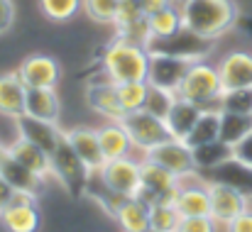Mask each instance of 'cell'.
I'll use <instances>...</instances> for the list:
<instances>
[{"label": "cell", "instance_id": "cell-32", "mask_svg": "<svg viewBox=\"0 0 252 232\" xmlns=\"http://www.w3.org/2000/svg\"><path fill=\"white\" fill-rule=\"evenodd\" d=\"M176 98H179V95H176L174 90L150 86L147 98H145V110H147V113H152V115H157V117H162V120H167L169 110H171V105H174V100H176Z\"/></svg>", "mask_w": 252, "mask_h": 232}, {"label": "cell", "instance_id": "cell-35", "mask_svg": "<svg viewBox=\"0 0 252 232\" xmlns=\"http://www.w3.org/2000/svg\"><path fill=\"white\" fill-rule=\"evenodd\" d=\"M118 5H120V0H84L86 15H88L93 22H103V25L115 22Z\"/></svg>", "mask_w": 252, "mask_h": 232}, {"label": "cell", "instance_id": "cell-26", "mask_svg": "<svg viewBox=\"0 0 252 232\" xmlns=\"http://www.w3.org/2000/svg\"><path fill=\"white\" fill-rule=\"evenodd\" d=\"M115 220L125 232H147L150 230V205L142 203L140 198H130L120 208Z\"/></svg>", "mask_w": 252, "mask_h": 232}, {"label": "cell", "instance_id": "cell-30", "mask_svg": "<svg viewBox=\"0 0 252 232\" xmlns=\"http://www.w3.org/2000/svg\"><path fill=\"white\" fill-rule=\"evenodd\" d=\"M218 108L223 113L252 115V86L250 88H228L218 98Z\"/></svg>", "mask_w": 252, "mask_h": 232}, {"label": "cell", "instance_id": "cell-33", "mask_svg": "<svg viewBox=\"0 0 252 232\" xmlns=\"http://www.w3.org/2000/svg\"><path fill=\"white\" fill-rule=\"evenodd\" d=\"M181 215L174 205H150V230L176 232Z\"/></svg>", "mask_w": 252, "mask_h": 232}, {"label": "cell", "instance_id": "cell-20", "mask_svg": "<svg viewBox=\"0 0 252 232\" xmlns=\"http://www.w3.org/2000/svg\"><path fill=\"white\" fill-rule=\"evenodd\" d=\"M25 115H32L44 122H59L62 115V100L54 88H27V103Z\"/></svg>", "mask_w": 252, "mask_h": 232}, {"label": "cell", "instance_id": "cell-34", "mask_svg": "<svg viewBox=\"0 0 252 232\" xmlns=\"http://www.w3.org/2000/svg\"><path fill=\"white\" fill-rule=\"evenodd\" d=\"M39 5H42V12L49 20L66 22V20H71L79 12V7L84 5V0H39Z\"/></svg>", "mask_w": 252, "mask_h": 232}, {"label": "cell", "instance_id": "cell-24", "mask_svg": "<svg viewBox=\"0 0 252 232\" xmlns=\"http://www.w3.org/2000/svg\"><path fill=\"white\" fill-rule=\"evenodd\" d=\"M181 218H193V215H211V198H208V186H201V178L196 186H181L179 198L174 203Z\"/></svg>", "mask_w": 252, "mask_h": 232}, {"label": "cell", "instance_id": "cell-23", "mask_svg": "<svg viewBox=\"0 0 252 232\" xmlns=\"http://www.w3.org/2000/svg\"><path fill=\"white\" fill-rule=\"evenodd\" d=\"M98 140H100V149L105 161L110 159H123V156H130V152L135 149L127 130L123 127V122H110L105 127L98 130Z\"/></svg>", "mask_w": 252, "mask_h": 232}, {"label": "cell", "instance_id": "cell-38", "mask_svg": "<svg viewBox=\"0 0 252 232\" xmlns=\"http://www.w3.org/2000/svg\"><path fill=\"white\" fill-rule=\"evenodd\" d=\"M176 232H218V223L211 215H193V218H181Z\"/></svg>", "mask_w": 252, "mask_h": 232}, {"label": "cell", "instance_id": "cell-48", "mask_svg": "<svg viewBox=\"0 0 252 232\" xmlns=\"http://www.w3.org/2000/svg\"><path fill=\"white\" fill-rule=\"evenodd\" d=\"M250 205H252V198H250Z\"/></svg>", "mask_w": 252, "mask_h": 232}, {"label": "cell", "instance_id": "cell-46", "mask_svg": "<svg viewBox=\"0 0 252 232\" xmlns=\"http://www.w3.org/2000/svg\"><path fill=\"white\" fill-rule=\"evenodd\" d=\"M5 152H7V147H5V145H2V142H0V156L5 154Z\"/></svg>", "mask_w": 252, "mask_h": 232}, {"label": "cell", "instance_id": "cell-37", "mask_svg": "<svg viewBox=\"0 0 252 232\" xmlns=\"http://www.w3.org/2000/svg\"><path fill=\"white\" fill-rule=\"evenodd\" d=\"M147 17L145 10H142V2L140 0H120L118 5V15H115V27H123V25H130V22H137Z\"/></svg>", "mask_w": 252, "mask_h": 232}, {"label": "cell", "instance_id": "cell-40", "mask_svg": "<svg viewBox=\"0 0 252 232\" xmlns=\"http://www.w3.org/2000/svg\"><path fill=\"white\" fill-rule=\"evenodd\" d=\"M15 22V5L12 0H0V34H5Z\"/></svg>", "mask_w": 252, "mask_h": 232}, {"label": "cell", "instance_id": "cell-25", "mask_svg": "<svg viewBox=\"0 0 252 232\" xmlns=\"http://www.w3.org/2000/svg\"><path fill=\"white\" fill-rule=\"evenodd\" d=\"M218 135H220V108H206L184 142L193 149V147H198V145L216 142Z\"/></svg>", "mask_w": 252, "mask_h": 232}, {"label": "cell", "instance_id": "cell-4", "mask_svg": "<svg viewBox=\"0 0 252 232\" xmlns=\"http://www.w3.org/2000/svg\"><path fill=\"white\" fill-rule=\"evenodd\" d=\"M220 93H223V83H220V76H218V69L208 66L206 61H193L189 66L184 81H181L179 90H176L179 98L191 100V103L201 105L203 110L218 105Z\"/></svg>", "mask_w": 252, "mask_h": 232}, {"label": "cell", "instance_id": "cell-19", "mask_svg": "<svg viewBox=\"0 0 252 232\" xmlns=\"http://www.w3.org/2000/svg\"><path fill=\"white\" fill-rule=\"evenodd\" d=\"M27 103V86L20 74H0V115L5 117H22Z\"/></svg>", "mask_w": 252, "mask_h": 232}, {"label": "cell", "instance_id": "cell-44", "mask_svg": "<svg viewBox=\"0 0 252 232\" xmlns=\"http://www.w3.org/2000/svg\"><path fill=\"white\" fill-rule=\"evenodd\" d=\"M140 2H142L145 15H152V12H157V10H162V7L171 5V0H140Z\"/></svg>", "mask_w": 252, "mask_h": 232}, {"label": "cell", "instance_id": "cell-42", "mask_svg": "<svg viewBox=\"0 0 252 232\" xmlns=\"http://www.w3.org/2000/svg\"><path fill=\"white\" fill-rule=\"evenodd\" d=\"M235 27H238L245 37H250V39H252V10H248V12H238Z\"/></svg>", "mask_w": 252, "mask_h": 232}, {"label": "cell", "instance_id": "cell-36", "mask_svg": "<svg viewBox=\"0 0 252 232\" xmlns=\"http://www.w3.org/2000/svg\"><path fill=\"white\" fill-rule=\"evenodd\" d=\"M98 198V203H100V208L108 213V215H118L120 213V208L130 201L127 196H123V193H118V191H113V188H108L103 181H100V196H95Z\"/></svg>", "mask_w": 252, "mask_h": 232}, {"label": "cell", "instance_id": "cell-41", "mask_svg": "<svg viewBox=\"0 0 252 232\" xmlns=\"http://www.w3.org/2000/svg\"><path fill=\"white\" fill-rule=\"evenodd\" d=\"M233 156H235V159H240L243 164L252 166V132L248 135V137H243V140L233 147Z\"/></svg>", "mask_w": 252, "mask_h": 232}, {"label": "cell", "instance_id": "cell-12", "mask_svg": "<svg viewBox=\"0 0 252 232\" xmlns=\"http://www.w3.org/2000/svg\"><path fill=\"white\" fill-rule=\"evenodd\" d=\"M191 64H193V61H184V59L167 57V54H150L147 83H150V86H157V88H167V90H174V93H176Z\"/></svg>", "mask_w": 252, "mask_h": 232}, {"label": "cell", "instance_id": "cell-13", "mask_svg": "<svg viewBox=\"0 0 252 232\" xmlns=\"http://www.w3.org/2000/svg\"><path fill=\"white\" fill-rule=\"evenodd\" d=\"M17 74L27 88H54L62 78V66L47 54H32L22 61Z\"/></svg>", "mask_w": 252, "mask_h": 232}, {"label": "cell", "instance_id": "cell-27", "mask_svg": "<svg viewBox=\"0 0 252 232\" xmlns=\"http://www.w3.org/2000/svg\"><path fill=\"white\" fill-rule=\"evenodd\" d=\"M252 132V115H240V113H223L220 110V135L218 140L235 147L243 137Z\"/></svg>", "mask_w": 252, "mask_h": 232}, {"label": "cell", "instance_id": "cell-7", "mask_svg": "<svg viewBox=\"0 0 252 232\" xmlns=\"http://www.w3.org/2000/svg\"><path fill=\"white\" fill-rule=\"evenodd\" d=\"M206 186H208V198H211V218L218 225H228L233 218H238L240 213L250 208V198L240 193L238 188L228 183H216V181H208Z\"/></svg>", "mask_w": 252, "mask_h": 232}, {"label": "cell", "instance_id": "cell-5", "mask_svg": "<svg viewBox=\"0 0 252 232\" xmlns=\"http://www.w3.org/2000/svg\"><path fill=\"white\" fill-rule=\"evenodd\" d=\"M52 174L62 181V186L74 198H81L86 193V188H88L91 169L84 164V159L74 152V147L66 142V137L52 152Z\"/></svg>", "mask_w": 252, "mask_h": 232}, {"label": "cell", "instance_id": "cell-1", "mask_svg": "<svg viewBox=\"0 0 252 232\" xmlns=\"http://www.w3.org/2000/svg\"><path fill=\"white\" fill-rule=\"evenodd\" d=\"M238 12L240 10L233 0H189L181 5L184 27L208 39H218L220 34L230 32L235 27Z\"/></svg>", "mask_w": 252, "mask_h": 232}, {"label": "cell", "instance_id": "cell-2", "mask_svg": "<svg viewBox=\"0 0 252 232\" xmlns=\"http://www.w3.org/2000/svg\"><path fill=\"white\" fill-rule=\"evenodd\" d=\"M103 69L110 81H147L150 52L142 44H132L127 39H115L103 54Z\"/></svg>", "mask_w": 252, "mask_h": 232}, {"label": "cell", "instance_id": "cell-28", "mask_svg": "<svg viewBox=\"0 0 252 232\" xmlns=\"http://www.w3.org/2000/svg\"><path fill=\"white\" fill-rule=\"evenodd\" d=\"M191 152H193V164H196V174H198V171H208V169L223 164L225 159H230L233 147L216 140V142H208V145H198Z\"/></svg>", "mask_w": 252, "mask_h": 232}, {"label": "cell", "instance_id": "cell-3", "mask_svg": "<svg viewBox=\"0 0 252 232\" xmlns=\"http://www.w3.org/2000/svg\"><path fill=\"white\" fill-rule=\"evenodd\" d=\"M145 49L150 54H167L184 61H203L213 52V39L201 37L193 29L181 25L176 32H171L167 37H150Z\"/></svg>", "mask_w": 252, "mask_h": 232}, {"label": "cell", "instance_id": "cell-31", "mask_svg": "<svg viewBox=\"0 0 252 232\" xmlns=\"http://www.w3.org/2000/svg\"><path fill=\"white\" fill-rule=\"evenodd\" d=\"M147 90H150L147 81H123V83H118V95H120V103H123L125 113L142 110Z\"/></svg>", "mask_w": 252, "mask_h": 232}, {"label": "cell", "instance_id": "cell-39", "mask_svg": "<svg viewBox=\"0 0 252 232\" xmlns=\"http://www.w3.org/2000/svg\"><path fill=\"white\" fill-rule=\"evenodd\" d=\"M225 232H252V205L245 213H240L238 218H233L225 225Z\"/></svg>", "mask_w": 252, "mask_h": 232}, {"label": "cell", "instance_id": "cell-17", "mask_svg": "<svg viewBox=\"0 0 252 232\" xmlns=\"http://www.w3.org/2000/svg\"><path fill=\"white\" fill-rule=\"evenodd\" d=\"M64 137H66V142L74 147V152L84 159V164L91 171H100V169H103L105 156H103L100 140H98V132H95V130L74 127V130H66Z\"/></svg>", "mask_w": 252, "mask_h": 232}, {"label": "cell", "instance_id": "cell-15", "mask_svg": "<svg viewBox=\"0 0 252 232\" xmlns=\"http://www.w3.org/2000/svg\"><path fill=\"white\" fill-rule=\"evenodd\" d=\"M0 176L20 193H30L34 198H39L44 193V176H39L37 171L27 169L25 164H20L17 159L5 154L0 156Z\"/></svg>", "mask_w": 252, "mask_h": 232}, {"label": "cell", "instance_id": "cell-47", "mask_svg": "<svg viewBox=\"0 0 252 232\" xmlns=\"http://www.w3.org/2000/svg\"><path fill=\"white\" fill-rule=\"evenodd\" d=\"M147 232H162V230H147Z\"/></svg>", "mask_w": 252, "mask_h": 232}, {"label": "cell", "instance_id": "cell-9", "mask_svg": "<svg viewBox=\"0 0 252 232\" xmlns=\"http://www.w3.org/2000/svg\"><path fill=\"white\" fill-rule=\"evenodd\" d=\"M98 174H100V181L108 188H113V191H118L127 198H135L140 186H142L140 183V161H135L130 156L105 161Z\"/></svg>", "mask_w": 252, "mask_h": 232}, {"label": "cell", "instance_id": "cell-11", "mask_svg": "<svg viewBox=\"0 0 252 232\" xmlns=\"http://www.w3.org/2000/svg\"><path fill=\"white\" fill-rule=\"evenodd\" d=\"M203 183L208 181H216V183H228L233 188H238L240 193H245L248 198H252V166L243 164L240 159L230 156L225 159L223 164L208 169V171H198L196 174Z\"/></svg>", "mask_w": 252, "mask_h": 232}, {"label": "cell", "instance_id": "cell-16", "mask_svg": "<svg viewBox=\"0 0 252 232\" xmlns=\"http://www.w3.org/2000/svg\"><path fill=\"white\" fill-rule=\"evenodd\" d=\"M17 130H20V137H25L32 145L42 147L49 156L57 149V145L64 140V132L57 127V122H44V120H37L32 115L17 117Z\"/></svg>", "mask_w": 252, "mask_h": 232}, {"label": "cell", "instance_id": "cell-18", "mask_svg": "<svg viewBox=\"0 0 252 232\" xmlns=\"http://www.w3.org/2000/svg\"><path fill=\"white\" fill-rule=\"evenodd\" d=\"M218 76L223 90L228 88H250L252 86V54L248 52H230L218 64Z\"/></svg>", "mask_w": 252, "mask_h": 232}, {"label": "cell", "instance_id": "cell-10", "mask_svg": "<svg viewBox=\"0 0 252 232\" xmlns=\"http://www.w3.org/2000/svg\"><path fill=\"white\" fill-rule=\"evenodd\" d=\"M0 220L7 232H37L39 230V208H37V198L30 193H20L15 191L10 205L0 213Z\"/></svg>", "mask_w": 252, "mask_h": 232}, {"label": "cell", "instance_id": "cell-6", "mask_svg": "<svg viewBox=\"0 0 252 232\" xmlns=\"http://www.w3.org/2000/svg\"><path fill=\"white\" fill-rule=\"evenodd\" d=\"M123 127L127 130L132 145L142 152H150L152 147L162 145L171 140V132H169L167 122L152 113H147L145 108L142 110H132V113H125V117L120 120Z\"/></svg>", "mask_w": 252, "mask_h": 232}, {"label": "cell", "instance_id": "cell-21", "mask_svg": "<svg viewBox=\"0 0 252 232\" xmlns=\"http://www.w3.org/2000/svg\"><path fill=\"white\" fill-rule=\"evenodd\" d=\"M201 113H203L201 105H196V103H191V100H184V98H176L174 105H171V110H169L167 120H164L169 132H171V137L184 142V140L189 137V132L193 130L196 120L201 117Z\"/></svg>", "mask_w": 252, "mask_h": 232}, {"label": "cell", "instance_id": "cell-14", "mask_svg": "<svg viewBox=\"0 0 252 232\" xmlns=\"http://www.w3.org/2000/svg\"><path fill=\"white\" fill-rule=\"evenodd\" d=\"M86 100L98 115L108 117L110 122H120L125 117V108L120 103L115 81H95V83H91L86 88Z\"/></svg>", "mask_w": 252, "mask_h": 232}, {"label": "cell", "instance_id": "cell-45", "mask_svg": "<svg viewBox=\"0 0 252 232\" xmlns=\"http://www.w3.org/2000/svg\"><path fill=\"white\" fill-rule=\"evenodd\" d=\"M171 2H174V5H179V7H181V5H186V2H189V0H171Z\"/></svg>", "mask_w": 252, "mask_h": 232}, {"label": "cell", "instance_id": "cell-43", "mask_svg": "<svg viewBox=\"0 0 252 232\" xmlns=\"http://www.w3.org/2000/svg\"><path fill=\"white\" fill-rule=\"evenodd\" d=\"M12 196H15V188L0 176V213L10 205V201H12Z\"/></svg>", "mask_w": 252, "mask_h": 232}, {"label": "cell", "instance_id": "cell-29", "mask_svg": "<svg viewBox=\"0 0 252 232\" xmlns=\"http://www.w3.org/2000/svg\"><path fill=\"white\" fill-rule=\"evenodd\" d=\"M147 25H150L152 37H167V34L176 32V29L184 25V20H181V7L171 2L167 7H162V10L147 15Z\"/></svg>", "mask_w": 252, "mask_h": 232}, {"label": "cell", "instance_id": "cell-22", "mask_svg": "<svg viewBox=\"0 0 252 232\" xmlns=\"http://www.w3.org/2000/svg\"><path fill=\"white\" fill-rule=\"evenodd\" d=\"M7 154L12 159H17L20 164H25L27 169L37 171L39 176L52 174V156L47 154L42 147H37L30 140H25V137H17L12 145H7Z\"/></svg>", "mask_w": 252, "mask_h": 232}, {"label": "cell", "instance_id": "cell-8", "mask_svg": "<svg viewBox=\"0 0 252 232\" xmlns=\"http://www.w3.org/2000/svg\"><path fill=\"white\" fill-rule=\"evenodd\" d=\"M145 159L159 164L169 169L174 176L179 178H186V176H196V164H193V152L186 142L181 140H167L157 147H152L150 152H145Z\"/></svg>", "mask_w": 252, "mask_h": 232}]
</instances>
